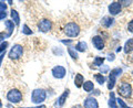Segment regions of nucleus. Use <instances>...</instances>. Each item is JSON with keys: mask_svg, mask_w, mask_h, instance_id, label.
Segmentation results:
<instances>
[{"mask_svg": "<svg viewBox=\"0 0 133 108\" xmlns=\"http://www.w3.org/2000/svg\"><path fill=\"white\" fill-rule=\"evenodd\" d=\"M45 98H47V93H45V90L42 89V88H37L32 92L31 94V101L33 104H36V105H40L41 103H43L45 101Z\"/></svg>", "mask_w": 133, "mask_h": 108, "instance_id": "nucleus-1", "label": "nucleus"}, {"mask_svg": "<svg viewBox=\"0 0 133 108\" xmlns=\"http://www.w3.org/2000/svg\"><path fill=\"white\" fill-rule=\"evenodd\" d=\"M22 93L17 88H12L7 93V101L12 104H18L22 101Z\"/></svg>", "mask_w": 133, "mask_h": 108, "instance_id": "nucleus-2", "label": "nucleus"}, {"mask_svg": "<svg viewBox=\"0 0 133 108\" xmlns=\"http://www.w3.org/2000/svg\"><path fill=\"white\" fill-rule=\"evenodd\" d=\"M64 33L70 38H76L80 33V27L76 22H69L64 27Z\"/></svg>", "mask_w": 133, "mask_h": 108, "instance_id": "nucleus-3", "label": "nucleus"}, {"mask_svg": "<svg viewBox=\"0 0 133 108\" xmlns=\"http://www.w3.org/2000/svg\"><path fill=\"white\" fill-rule=\"evenodd\" d=\"M22 55H23V47L22 45H20V44H15L9 51V54H8L9 59L14 60V61L21 59Z\"/></svg>", "mask_w": 133, "mask_h": 108, "instance_id": "nucleus-4", "label": "nucleus"}, {"mask_svg": "<svg viewBox=\"0 0 133 108\" xmlns=\"http://www.w3.org/2000/svg\"><path fill=\"white\" fill-rule=\"evenodd\" d=\"M121 73H122L121 68H114V70L111 71L110 76H109V84H108V88H109L110 90L114 87L115 82H116V77L121 75Z\"/></svg>", "mask_w": 133, "mask_h": 108, "instance_id": "nucleus-5", "label": "nucleus"}, {"mask_svg": "<svg viewBox=\"0 0 133 108\" xmlns=\"http://www.w3.org/2000/svg\"><path fill=\"white\" fill-rule=\"evenodd\" d=\"M38 29H39V31L43 32V33H47L49 31H51V29H52V22L50 21L49 19H42V20H40L39 23H38Z\"/></svg>", "mask_w": 133, "mask_h": 108, "instance_id": "nucleus-6", "label": "nucleus"}, {"mask_svg": "<svg viewBox=\"0 0 133 108\" xmlns=\"http://www.w3.org/2000/svg\"><path fill=\"white\" fill-rule=\"evenodd\" d=\"M118 92L123 97H130L131 94H132V87L129 83H122L121 86L119 87Z\"/></svg>", "mask_w": 133, "mask_h": 108, "instance_id": "nucleus-7", "label": "nucleus"}, {"mask_svg": "<svg viewBox=\"0 0 133 108\" xmlns=\"http://www.w3.org/2000/svg\"><path fill=\"white\" fill-rule=\"evenodd\" d=\"M51 73H52V76L55 77V78H58V80H61V78H63V77L65 76L66 71H65V68L63 67V66L58 65V66H55V67L52 68Z\"/></svg>", "mask_w": 133, "mask_h": 108, "instance_id": "nucleus-8", "label": "nucleus"}, {"mask_svg": "<svg viewBox=\"0 0 133 108\" xmlns=\"http://www.w3.org/2000/svg\"><path fill=\"white\" fill-rule=\"evenodd\" d=\"M69 94H70V89H65L64 92H63V94H62L61 96L56 101L55 106L58 107V108H60V107L63 106L64 103H65V101H66V98H68V96H69Z\"/></svg>", "mask_w": 133, "mask_h": 108, "instance_id": "nucleus-9", "label": "nucleus"}, {"mask_svg": "<svg viewBox=\"0 0 133 108\" xmlns=\"http://www.w3.org/2000/svg\"><path fill=\"white\" fill-rule=\"evenodd\" d=\"M84 108H99V103L94 97H88L84 99Z\"/></svg>", "mask_w": 133, "mask_h": 108, "instance_id": "nucleus-10", "label": "nucleus"}, {"mask_svg": "<svg viewBox=\"0 0 133 108\" xmlns=\"http://www.w3.org/2000/svg\"><path fill=\"white\" fill-rule=\"evenodd\" d=\"M120 11H121V3L120 2L114 1L109 6V12L112 16H116Z\"/></svg>", "mask_w": 133, "mask_h": 108, "instance_id": "nucleus-11", "label": "nucleus"}, {"mask_svg": "<svg viewBox=\"0 0 133 108\" xmlns=\"http://www.w3.org/2000/svg\"><path fill=\"white\" fill-rule=\"evenodd\" d=\"M92 43H93L95 49H98V50H103L104 49V42H103L101 36H98V35L93 36L92 38Z\"/></svg>", "mask_w": 133, "mask_h": 108, "instance_id": "nucleus-12", "label": "nucleus"}, {"mask_svg": "<svg viewBox=\"0 0 133 108\" xmlns=\"http://www.w3.org/2000/svg\"><path fill=\"white\" fill-rule=\"evenodd\" d=\"M5 26H6L7 30H8V32H7V36L9 38V36H11L12 33H14L15 26H16V24L14 23V21H11V20H6V21H5Z\"/></svg>", "mask_w": 133, "mask_h": 108, "instance_id": "nucleus-13", "label": "nucleus"}, {"mask_svg": "<svg viewBox=\"0 0 133 108\" xmlns=\"http://www.w3.org/2000/svg\"><path fill=\"white\" fill-rule=\"evenodd\" d=\"M113 18H111V17H103L102 18V21H101V24L102 27L104 28H110L112 24H113Z\"/></svg>", "mask_w": 133, "mask_h": 108, "instance_id": "nucleus-14", "label": "nucleus"}, {"mask_svg": "<svg viewBox=\"0 0 133 108\" xmlns=\"http://www.w3.org/2000/svg\"><path fill=\"white\" fill-rule=\"evenodd\" d=\"M83 84H84V78H83L82 74H77L74 77V85L77 87H81L83 86Z\"/></svg>", "mask_w": 133, "mask_h": 108, "instance_id": "nucleus-15", "label": "nucleus"}, {"mask_svg": "<svg viewBox=\"0 0 133 108\" xmlns=\"http://www.w3.org/2000/svg\"><path fill=\"white\" fill-rule=\"evenodd\" d=\"M10 12H11L10 16H11L12 20H14V23L16 24V26H19V24H20V16H19V13L16 10H14V9H12Z\"/></svg>", "mask_w": 133, "mask_h": 108, "instance_id": "nucleus-16", "label": "nucleus"}, {"mask_svg": "<svg viewBox=\"0 0 133 108\" xmlns=\"http://www.w3.org/2000/svg\"><path fill=\"white\" fill-rule=\"evenodd\" d=\"M132 51H133V39H129L125 42V45H124V52L129 54Z\"/></svg>", "mask_w": 133, "mask_h": 108, "instance_id": "nucleus-17", "label": "nucleus"}, {"mask_svg": "<svg viewBox=\"0 0 133 108\" xmlns=\"http://www.w3.org/2000/svg\"><path fill=\"white\" fill-rule=\"evenodd\" d=\"M87 49H88V45H87V43L84 42V41H80L79 43H77L76 45V51H79V52H84L87 51Z\"/></svg>", "mask_w": 133, "mask_h": 108, "instance_id": "nucleus-18", "label": "nucleus"}, {"mask_svg": "<svg viewBox=\"0 0 133 108\" xmlns=\"http://www.w3.org/2000/svg\"><path fill=\"white\" fill-rule=\"evenodd\" d=\"M83 89L85 90L87 93H90L91 90H93V88H94V84L91 81H87V82H84V84H83Z\"/></svg>", "mask_w": 133, "mask_h": 108, "instance_id": "nucleus-19", "label": "nucleus"}, {"mask_svg": "<svg viewBox=\"0 0 133 108\" xmlns=\"http://www.w3.org/2000/svg\"><path fill=\"white\" fill-rule=\"evenodd\" d=\"M115 97H114V94L113 93H110V99H109V106L110 108H118L116 107V104H115Z\"/></svg>", "mask_w": 133, "mask_h": 108, "instance_id": "nucleus-20", "label": "nucleus"}, {"mask_svg": "<svg viewBox=\"0 0 133 108\" xmlns=\"http://www.w3.org/2000/svg\"><path fill=\"white\" fill-rule=\"evenodd\" d=\"M94 78L97 80L99 84H101V85L105 82V77L103 76V74H94Z\"/></svg>", "mask_w": 133, "mask_h": 108, "instance_id": "nucleus-21", "label": "nucleus"}, {"mask_svg": "<svg viewBox=\"0 0 133 108\" xmlns=\"http://www.w3.org/2000/svg\"><path fill=\"white\" fill-rule=\"evenodd\" d=\"M22 33L23 34H26V35H31L33 32H32L31 29L27 26V24H23L22 26Z\"/></svg>", "mask_w": 133, "mask_h": 108, "instance_id": "nucleus-22", "label": "nucleus"}, {"mask_svg": "<svg viewBox=\"0 0 133 108\" xmlns=\"http://www.w3.org/2000/svg\"><path fill=\"white\" fill-rule=\"evenodd\" d=\"M68 52H69L70 56H71L73 60H78V53L76 52V50H72L71 48H69L68 49Z\"/></svg>", "mask_w": 133, "mask_h": 108, "instance_id": "nucleus-23", "label": "nucleus"}, {"mask_svg": "<svg viewBox=\"0 0 133 108\" xmlns=\"http://www.w3.org/2000/svg\"><path fill=\"white\" fill-rule=\"evenodd\" d=\"M8 45H9V43H8L7 41H5V42H2L1 44H0V54L6 52V49L8 48Z\"/></svg>", "mask_w": 133, "mask_h": 108, "instance_id": "nucleus-24", "label": "nucleus"}, {"mask_svg": "<svg viewBox=\"0 0 133 108\" xmlns=\"http://www.w3.org/2000/svg\"><path fill=\"white\" fill-rule=\"evenodd\" d=\"M103 62H104V59H103V57H99V56H97V57L94 59V65L100 66V65H102V64H103Z\"/></svg>", "mask_w": 133, "mask_h": 108, "instance_id": "nucleus-25", "label": "nucleus"}, {"mask_svg": "<svg viewBox=\"0 0 133 108\" xmlns=\"http://www.w3.org/2000/svg\"><path fill=\"white\" fill-rule=\"evenodd\" d=\"M116 101H118V104H119V105L121 106L122 108H130V107H129V106L127 105L125 103H124V102L122 101V99H120V98H119V99H116Z\"/></svg>", "mask_w": 133, "mask_h": 108, "instance_id": "nucleus-26", "label": "nucleus"}, {"mask_svg": "<svg viewBox=\"0 0 133 108\" xmlns=\"http://www.w3.org/2000/svg\"><path fill=\"white\" fill-rule=\"evenodd\" d=\"M7 10V5L3 1H0V11H6Z\"/></svg>", "mask_w": 133, "mask_h": 108, "instance_id": "nucleus-27", "label": "nucleus"}, {"mask_svg": "<svg viewBox=\"0 0 133 108\" xmlns=\"http://www.w3.org/2000/svg\"><path fill=\"white\" fill-rule=\"evenodd\" d=\"M108 71H109V66H108V65H102V67H101V73L104 74V73L108 72Z\"/></svg>", "mask_w": 133, "mask_h": 108, "instance_id": "nucleus-28", "label": "nucleus"}, {"mask_svg": "<svg viewBox=\"0 0 133 108\" xmlns=\"http://www.w3.org/2000/svg\"><path fill=\"white\" fill-rule=\"evenodd\" d=\"M5 38H8V36H7V33L0 32V42H2V41L5 40Z\"/></svg>", "mask_w": 133, "mask_h": 108, "instance_id": "nucleus-29", "label": "nucleus"}, {"mask_svg": "<svg viewBox=\"0 0 133 108\" xmlns=\"http://www.w3.org/2000/svg\"><path fill=\"white\" fill-rule=\"evenodd\" d=\"M8 16V13L6 11H0V20H2V19H5L6 17Z\"/></svg>", "mask_w": 133, "mask_h": 108, "instance_id": "nucleus-30", "label": "nucleus"}, {"mask_svg": "<svg viewBox=\"0 0 133 108\" xmlns=\"http://www.w3.org/2000/svg\"><path fill=\"white\" fill-rule=\"evenodd\" d=\"M128 30L130 32H133V20H132V21H130V23L128 24Z\"/></svg>", "mask_w": 133, "mask_h": 108, "instance_id": "nucleus-31", "label": "nucleus"}, {"mask_svg": "<svg viewBox=\"0 0 133 108\" xmlns=\"http://www.w3.org/2000/svg\"><path fill=\"white\" fill-rule=\"evenodd\" d=\"M61 42L63 43V44L69 45V44H71V43H72V40H61Z\"/></svg>", "mask_w": 133, "mask_h": 108, "instance_id": "nucleus-32", "label": "nucleus"}, {"mask_svg": "<svg viewBox=\"0 0 133 108\" xmlns=\"http://www.w3.org/2000/svg\"><path fill=\"white\" fill-rule=\"evenodd\" d=\"M6 55V52H3L2 54H0V66H1V63H2V60H3V57H5Z\"/></svg>", "mask_w": 133, "mask_h": 108, "instance_id": "nucleus-33", "label": "nucleus"}, {"mask_svg": "<svg viewBox=\"0 0 133 108\" xmlns=\"http://www.w3.org/2000/svg\"><path fill=\"white\" fill-rule=\"evenodd\" d=\"M20 108H47L44 105H39V106H36V107H20Z\"/></svg>", "mask_w": 133, "mask_h": 108, "instance_id": "nucleus-34", "label": "nucleus"}, {"mask_svg": "<svg viewBox=\"0 0 133 108\" xmlns=\"http://www.w3.org/2000/svg\"><path fill=\"white\" fill-rule=\"evenodd\" d=\"M72 108H84V107H82L81 105H76V106H73Z\"/></svg>", "mask_w": 133, "mask_h": 108, "instance_id": "nucleus-35", "label": "nucleus"}, {"mask_svg": "<svg viewBox=\"0 0 133 108\" xmlns=\"http://www.w3.org/2000/svg\"><path fill=\"white\" fill-rule=\"evenodd\" d=\"M1 107H2V102L0 101V108H1Z\"/></svg>", "mask_w": 133, "mask_h": 108, "instance_id": "nucleus-36", "label": "nucleus"}]
</instances>
